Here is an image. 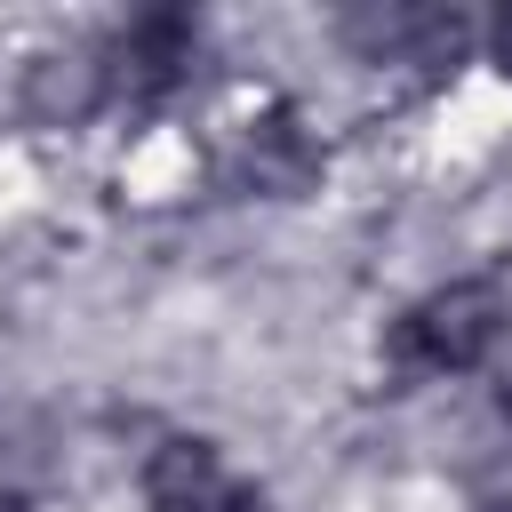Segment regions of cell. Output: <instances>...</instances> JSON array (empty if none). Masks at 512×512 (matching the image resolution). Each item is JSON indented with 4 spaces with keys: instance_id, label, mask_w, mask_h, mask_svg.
<instances>
[{
    "instance_id": "obj_4",
    "label": "cell",
    "mask_w": 512,
    "mask_h": 512,
    "mask_svg": "<svg viewBox=\"0 0 512 512\" xmlns=\"http://www.w3.org/2000/svg\"><path fill=\"white\" fill-rule=\"evenodd\" d=\"M96 104H112V72L104 48H40L24 64V112L40 128H80Z\"/></svg>"
},
{
    "instance_id": "obj_9",
    "label": "cell",
    "mask_w": 512,
    "mask_h": 512,
    "mask_svg": "<svg viewBox=\"0 0 512 512\" xmlns=\"http://www.w3.org/2000/svg\"><path fill=\"white\" fill-rule=\"evenodd\" d=\"M480 512H512V504H480Z\"/></svg>"
},
{
    "instance_id": "obj_1",
    "label": "cell",
    "mask_w": 512,
    "mask_h": 512,
    "mask_svg": "<svg viewBox=\"0 0 512 512\" xmlns=\"http://www.w3.org/2000/svg\"><path fill=\"white\" fill-rule=\"evenodd\" d=\"M512 328V304L496 280H448L432 296H416L392 328H384V368L400 384H424V376H472L496 360Z\"/></svg>"
},
{
    "instance_id": "obj_8",
    "label": "cell",
    "mask_w": 512,
    "mask_h": 512,
    "mask_svg": "<svg viewBox=\"0 0 512 512\" xmlns=\"http://www.w3.org/2000/svg\"><path fill=\"white\" fill-rule=\"evenodd\" d=\"M496 416H504V424H512V376H504V384H496Z\"/></svg>"
},
{
    "instance_id": "obj_2",
    "label": "cell",
    "mask_w": 512,
    "mask_h": 512,
    "mask_svg": "<svg viewBox=\"0 0 512 512\" xmlns=\"http://www.w3.org/2000/svg\"><path fill=\"white\" fill-rule=\"evenodd\" d=\"M192 64H200V16H192V8H144V16H128V24L104 40L112 96L136 104V112L168 104V96L192 80Z\"/></svg>"
},
{
    "instance_id": "obj_6",
    "label": "cell",
    "mask_w": 512,
    "mask_h": 512,
    "mask_svg": "<svg viewBox=\"0 0 512 512\" xmlns=\"http://www.w3.org/2000/svg\"><path fill=\"white\" fill-rule=\"evenodd\" d=\"M488 48H496V64H504V72H512V8H504V16H496V24H488Z\"/></svg>"
},
{
    "instance_id": "obj_3",
    "label": "cell",
    "mask_w": 512,
    "mask_h": 512,
    "mask_svg": "<svg viewBox=\"0 0 512 512\" xmlns=\"http://www.w3.org/2000/svg\"><path fill=\"white\" fill-rule=\"evenodd\" d=\"M240 184L248 192H264V200H304L312 184H320V168H328V152H320V136L296 120V104H264L248 128H240Z\"/></svg>"
},
{
    "instance_id": "obj_5",
    "label": "cell",
    "mask_w": 512,
    "mask_h": 512,
    "mask_svg": "<svg viewBox=\"0 0 512 512\" xmlns=\"http://www.w3.org/2000/svg\"><path fill=\"white\" fill-rule=\"evenodd\" d=\"M224 496H232V480H224L216 440L168 432V440L144 456V504H152V512H216Z\"/></svg>"
},
{
    "instance_id": "obj_7",
    "label": "cell",
    "mask_w": 512,
    "mask_h": 512,
    "mask_svg": "<svg viewBox=\"0 0 512 512\" xmlns=\"http://www.w3.org/2000/svg\"><path fill=\"white\" fill-rule=\"evenodd\" d=\"M216 512H272V496H256V488H232Z\"/></svg>"
}]
</instances>
